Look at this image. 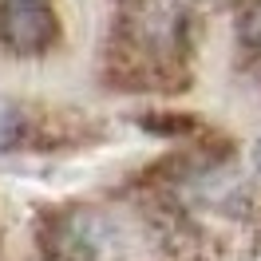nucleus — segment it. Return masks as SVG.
<instances>
[{
  "instance_id": "1",
  "label": "nucleus",
  "mask_w": 261,
  "mask_h": 261,
  "mask_svg": "<svg viewBox=\"0 0 261 261\" xmlns=\"http://www.w3.org/2000/svg\"><path fill=\"white\" fill-rule=\"evenodd\" d=\"M0 40L20 56H40L56 40V12L48 0H0Z\"/></svg>"
},
{
  "instance_id": "2",
  "label": "nucleus",
  "mask_w": 261,
  "mask_h": 261,
  "mask_svg": "<svg viewBox=\"0 0 261 261\" xmlns=\"http://www.w3.org/2000/svg\"><path fill=\"white\" fill-rule=\"evenodd\" d=\"M20 130H24V115H20L16 103H8V99H0V150L16 147Z\"/></svg>"
},
{
  "instance_id": "3",
  "label": "nucleus",
  "mask_w": 261,
  "mask_h": 261,
  "mask_svg": "<svg viewBox=\"0 0 261 261\" xmlns=\"http://www.w3.org/2000/svg\"><path fill=\"white\" fill-rule=\"evenodd\" d=\"M242 36H245V44L261 48V4H253V8L245 12V20H242Z\"/></svg>"
},
{
  "instance_id": "4",
  "label": "nucleus",
  "mask_w": 261,
  "mask_h": 261,
  "mask_svg": "<svg viewBox=\"0 0 261 261\" xmlns=\"http://www.w3.org/2000/svg\"><path fill=\"white\" fill-rule=\"evenodd\" d=\"M253 163H257V170H261V147H257V150H253Z\"/></svg>"
}]
</instances>
